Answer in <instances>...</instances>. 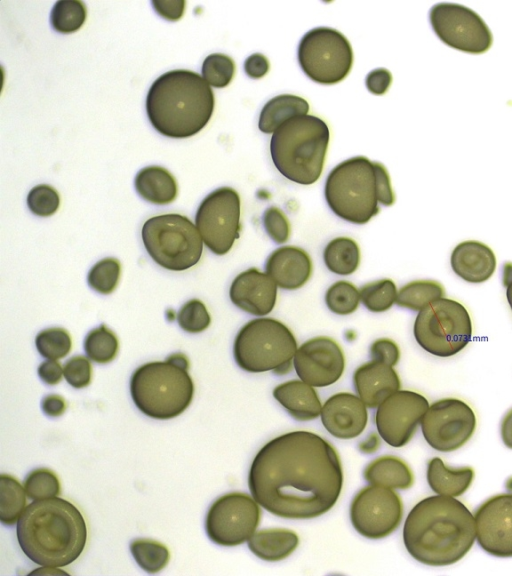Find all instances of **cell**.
<instances>
[{
	"label": "cell",
	"mask_w": 512,
	"mask_h": 576,
	"mask_svg": "<svg viewBox=\"0 0 512 576\" xmlns=\"http://www.w3.org/2000/svg\"><path fill=\"white\" fill-rule=\"evenodd\" d=\"M248 486L269 513L286 519H312L336 504L343 470L335 447L310 431L279 435L260 448L252 460Z\"/></svg>",
	"instance_id": "cell-1"
},
{
	"label": "cell",
	"mask_w": 512,
	"mask_h": 576,
	"mask_svg": "<svg viewBox=\"0 0 512 576\" xmlns=\"http://www.w3.org/2000/svg\"><path fill=\"white\" fill-rule=\"evenodd\" d=\"M476 540L475 519L455 497L428 496L414 505L403 526V543L412 558L442 567L460 561Z\"/></svg>",
	"instance_id": "cell-2"
},
{
	"label": "cell",
	"mask_w": 512,
	"mask_h": 576,
	"mask_svg": "<svg viewBox=\"0 0 512 576\" xmlns=\"http://www.w3.org/2000/svg\"><path fill=\"white\" fill-rule=\"evenodd\" d=\"M16 535L24 554L46 567H64L83 552L87 526L78 508L71 502L53 497L34 500L23 511Z\"/></svg>",
	"instance_id": "cell-3"
},
{
	"label": "cell",
	"mask_w": 512,
	"mask_h": 576,
	"mask_svg": "<svg viewBox=\"0 0 512 576\" xmlns=\"http://www.w3.org/2000/svg\"><path fill=\"white\" fill-rule=\"evenodd\" d=\"M214 93L198 73L177 69L159 76L146 97L152 126L170 138H187L201 131L214 110Z\"/></svg>",
	"instance_id": "cell-4"
},
{
	"label": "cell",
	"mask_w": 512,
	"mask_h": 576,
	"mask_svg": "<svg viewBox=\"0 0 512 576\" xmlns=\"http://www.w3.org/2000/svg\"><path fill=\"white\" fill-rule=\"evenodd\" d=\"M329 138V128L321 118L309 114L293 116L271 136L273 164L288 180L311 185L321 176Z\"/></svg>",
	"instance_id": "cell-5"
},
{
	"label": "cell",
	"mask_w": 512,
	"mask_h": 576,
	"mask_svg": "<svg viewBox=\"0 0 512 576\" xmlns=\"http://www.w3.org/2000/svg\"><path fill=\"white\" fill-rule=\"evenodd\" d=\"M188 368V358L182 353H173L165 361L139 366L130 379V394L135 406L153 419L166 420L182 414L194 396V383Z\"/></svg>",
	"instance_id": "cell-6"
},
{
	"label": "cell",
	"mask_w": 512,
	"mask_h": 576,
	"mask_svg": "<svg viewBox=\"0 0 512 576\" xmlns=\"http://www.w3.org/2000/svg\"><path fill=\"white\" fill-rule=\"evenodd\" d=\"M378 162L365 156L344 160L328 174L325 200L339 218L362 225L379 212Z\"/></svg>",
	"instance_id": "cell-7"
},
{
	"label": "cell",
	"mask_w": 512,
	"mask_h": 576,
	"mask_svg": "<svg viewBox=\"0 0 512 576\" xmlns=\"http://www.w3.org/2000/svg\"><path fill=\"white\" fill-rule=\"evenodd\" d=\"M292 331L281 321L270 317L249 320L235 336L233 356L244 371H273L284 375L292 369L297 351Z\"/></svg>",
	"instance_id": "cell-8"
},
{
	"label": "cell",
	"mask_w": 512,
	"mask_h": 576,
	"mask_svg": "<svg viewBox=\"0 0 512 576\" xmlns=\"http://www.w3.org/2000/svg\"><path fill=\"white\" fill-rule=\"evenodd\" d=\"M141 237L150 257L171 271L186 270L200 260L203 240L195 225L184 215L163 214L149 218Z\"/></svg>",
	"instance_id": "cell-9"
},
{
	"label": "cell",
	"mask_w": 512,
	"mask_h": 576,
	"mask_svg": "<svg viewBox=\"0 0 512 576\" xmlns=\"http://www.w3.org/2000/svg\"><path fill=\"white\" fill-rule=\"evenodd\" d=\"M413 335L418 345L437 357H451L472 338V321L459 301L442 297L418 312Z\"/></svg>",
	"instance_id": "cell-10"
},
{
	"label": "cell",
	"mask_w": 512,
	"mask_h": 576,
	"mask_svg": "<svg viewBox=\"0 0 512 576\" xmlns=\"http://www.w3.org/2000/svg\"><path fill=\"white\" fill-rule=\"evenodd\" d=\"M297 55L302 71L320 84L342 81L353 64V51L348 39L338 30L324 26L304 34Z\"/></svg>",
	"instance_id": "cell-11"
},
{
	"label": "cell",
	"mask_w": 512,
	"mask_h": 576,
	"mask_svg": "<svg viewBox=\"0 0 512 576\" xmlns=\"http://www.w3.org/2000/svg\"><path fill=\"white\" fill-rule=\"evenodd\" d=\"M261 520L260 505L243 492H230L218 497L205 517L208 538L219 546H238L256 532Z\"/></svg>",
	"instance_id": "cell-12"
},
{
	"label": "cell",
	"mask_w": 512,
	"mask_h": 576,
	"mask_svg": "<svg viewBox=\"0 0 512 576\" xmlns=\"http://www.w3.org/2000/svg\"><path fill=\"white\" fill-rule=\"evenodd\" d=\"M240 197L237 191L224 186L209 193L200 203L195 224L207 248L216 255H225L239 238Z\"/></svg>",
	"instance_id": "cell-13"
},
{
	"label": "cell",
	"mask_w": 512,
	"mask_h": 576,
	"mask_svg": "<svg viewBox=\"0 0 512 576\" xmlns=\"http://www.w3.org/2000/svg\"><path fill=\"white\" fill-rule=\"evenodd\" d=\"M473 409L458 398L435 401L421 420L425 441L436 451L452 452L464 446L476 429Z\"/></svg>",
	"instance_id": "cell-14"
},
{
	"label": "cell",
	"mask_w": 512,
	"mask_h": 576,
	"mask_svg": "<svg viewBox=\"0 0 512 576\" xmlns=\"http://www.w3.org/2000/svg\"><path fill=\"white\" fill-rule=\"evenodd\" d=\"M403 502L394 489L368 485L351 501L349 517L354 529L368 539H382L393 533L403 518Z\"/></svg>",
	"instance_id": "cell-15"
},
{
	"label": "cell",
	"mask_w": 512,
	"mask_h": 576,
	"mask_svg": "<svg viewBox=\"0 0 512 576\" xmlns=\"http://www.w3.org/2000/svg\"><path fill=\"white\" fill-rule=\"evenodd\" d=\"M429 20L438 38L451 48L481 54L492 45L490 29L466 6L447 2L435 4L430 9Z\"/></svg>",
	"instance_id": "cell-16"
},
{
	"label": "cell",
	"mask_w": 512,
	"mask_h": 576,
	"mask_svg": "<svg viewBox=\"0 0 512 576\" xmlns=\"http://www.w3.org/2000/svg\"><path fill=\"white\" fill-rule=\"evenodd\" d=\"M428 408L427 398L420 393L399 389L376 408L375 425L379 436L392 447L405 446Z\"/></svg>",
	"instance_id": "cell-17"
},
{
	"label": "cell",
	"mask_w": 512,
	"mask_h": 576,
	"mask_svg": "<svg viewBox=\"0 0 512 576\" xmlns=\"http://www.w3.org/2000/svg\"><path fill=\"white\" fill-rule=\"evenodd\" d=\"M297 376L313 387H327L337 382L345 369L340 345L326 336L313 337L300 345L293 357Z\"/></svg>",
	"instance_id": "cell-18"
},
{
	"label": "cell",
	"mask_w": 512,
	"mask_h": 576,
	"mask_svg": "<svg viewBox=\"0 0 512 576\" xmlns=\"http://www.w3.org/2000/svg\"><path fill=\"white\" fill-rule=\"evenodd\" d=\"M476 540L488 554L512 557V493L494 495L484 501L474 514Z\"/></svg>",
	"instance_id": "cell-19"
},
{
	"label": "cell",
	"mask_w": 512,
	"mask_h": 576,
	"mask_svg": "<svg viewBox=\"0 0 512 576\" xmlns=\"http://www.w3.org/2000/svg\"><path fill=\"white\" fill-rule=\"evenodd\" d=\"M278 286L266 273L252 267L239 273L229 288L231 302L240 310L263 317L275 307Z\"/></svg>",
	"instance_id": "cell-20"
},
{
	"label": "cell",
	"mask_w": 512,
	"mask_h": 576,
	"mask_svg": "<svg viewBox=\"0 0 512 576\" xmlns=\"http://www.w3.org/2000/svg\"><path fill=\"white\" fill-rule=\"evenodd\" d=\"M321 421L324 428L338 439L358 437L368 422V411L358 395L339 392L322 405Z\"/></svg>",
	"instance_id": "cell-21"
},
{
	"label": "cell",
	"mask_w": 512,
	"mask_h": 576,
	"mask_svg": "<svg viewBox=\"0 0 512 576\" xmlns=\"http://www.w3.org/2000/svg\"><path fill=\"white\" fill-rule=\"evenodd\" d=\"M312 270L309 254L296 246L275 249L265 262V272L284 290L301 288L309 280Z\"/></svg>",
	"instance_id": "cell-22"
},
{
	"label": "cell",
	"mask_w": 512,
	"mask_h": 576,
	"mask_svg": "<svg viewBox=\"0 0 512 576\" xmlns=\"http://www.w3.org/2000/svg\"><path fill=\"white\" fill-rule=\"evenodd\" d=\"M354 389L368 408L375 409L401 387V381L392 366L370 360L360 365L353 374Z\"/></svg>",
	"instance_id": "cell-23"
},
{
	"label": "cell",
	"mask_w": 512,
	"mask_h": 576,
	"mask_svg": "<svg viewBox=\"0 0 512 576\" xmlns=\"http://www.w3.org/2000/svg\"><path fill=\"white\" fill-rule=\"evenodd\" d=\"M453 272L469 283H483L491 278L497 266L493 250L486 244L467 240L460 242L450 256Z\"/></svg>",
	"instance_id": "cell-24"
},
{
	"label": "cell",
	"mask_w": 512,
	"mask_h": 576,
	"mask_svg": "<svg viewBox=\"0 0 512 576\" xmlns=\"http://www.w3.org/2000/svg\"><path fill=\"white\" fill-rule=\"evenodd\" d=\"M273 397L297 421L314 420L321 414L322 404L317 391L301 379L277 385Z\"/></svg>",
	"instance_id": "cell-25"
},
{
	"label": "cell",
	"mask_w": 512,
	"mask_h": 576,
	"mask_svg": "<svg viewBox=\"0 0 512 576\" xmlns=\"http://www.w3.org/2000/svg\"><path fill=\"white\" fill-rule=\"evenodd\" d=\"M475 472L470 466L452 468L439 457L427 464L426 479L429 487L438 495L458 497L471 486Z\"/></svg>",
	"instance_id": "cell-26"
},
{
	"label": "cell",
	"mask_w": 512,
	"mask_h": 576,
	"mask_svg": "<svg viewBox=\"0 0 512 576\" xmlns=\"http://www.w3.org/2000/svg\"><path fill=\"white\" fill-rule=\"evenodd\" d=\"M296 532L285 528H268L255 532L248 540L249 550L261 560L278 562L298 547Z\"/></svg>",
	"instance_id": "cell-27"
},
{
	"label": "cell",
	"mask_w": 512,
	"mask_h": 576,
	"mask_svg": "<svg viewBox=\"0 0 512 576\" xmlns=\"http://www.w3.org/2000/svg\"><path fill=\"white\" fill-rule=\"evenodd\" d=\"M364 479L372 485L406 490L414 482L412 470L399 457L384 455L372 460L364 469Z\"/></svg>",
	"instance_id": "cell-28"
},
{
	"label": "cell",
	"mask_w": 512,
	"mask_h": 576,
	"mask_svg": "<svg viewBox=\"0 0 512 576\" xmlns=\"http://www.w3.org/2000/svg\"><path fill=\"white\" fill-rule=\"evenodd\" d=\"M134 186L143 199L154 204L171 203L178 193L175 178L160 166L142 168L135 176Z\"/></svg>",
	"instance_id": "cell-29"
},
{
	"label": "cell",
	"mask_w": 512,
	"mask_h": 576,
	"mask_svg": "<svg viewBox=\"0 0 512 576\" xmlns=\"http://www.w3.org/2000/svg\"><path fill=\"white\" fill-rule=\"evenodd\" d=\"M308 102L300 96L282 94L271 98L260 111L258 128L261 132L270 134L286 120L297 115H307Z\"/></svg>",
	"instance_id": "cell-30"
},
{
	"label": "cell",
	"mask_w": 512,
	"mask_h": 576,
	"mask_svg": "<svg viewBox=\"0 0 512 576\" xmlns=\"http://www.w3.org/2000/svg\"><path fill=\"white\" fill-rule=\"evenodd\" d=\"M325 266L334 274L347 276L354 273L360 264V249L349 237H337L328 242L323 250Z\"/></svg>",
	"instance_id": "cell-31"
},
{
	"label": "cell",
	"mask_w": 512,
	"mask_h": 576,
	"mask_svg": "<svg viewBox=\"0 0 512 576\" xmlns=\"http://www.w3.org/2000/svg\"><path fill=\"white\" fill-rule=\"evenodd\" d=\"M445 296L444 286L435 280H414L402 286L396 298L399 307L419 312Z\"/></svg>",
	"instance_id": "cell-32"
},
{
	"label": "cell",
	"mask_w": 512,
	"mask_h": 576,
	"mask_svg": "<svg viewBox=\"0 0 512 576\" xmlns=\"http://www.w3.org/2000/svg\"><path fill=\"white\" fill-rule=\"evenodd\" d=\"M26 492L19 481L8 474L0 475V521L6 526L18 522L26 508Z\"/></svg>",
	"instance_id": "cell-33"
},
{
	"label": "cell",
	"mask_w": 512,
	"mask_h": 576,
	"mask_svg": "<svg viewBox=\"0 0 512 576\" xmlns=\"http://www.w3.org/2000/svg\"><path fill=\"white\" fill-rule=\"evenodd\" d=\"M130 552L140 568L150 574L161 571L170 559V552L165 545L147 538L133 540Z\"/></svg>",
	"instance_id": "cell-34"
},
{
	"label": "cell",
	"mask_w": 512,
	"mask_h": 576,
	"mask_svg": "<svg viewBox=\"0 0 512 576\" xmlns=\"http://www.w3.org/2000/svg\"><path fill=\"white\" fill-rule=\"evenodd\" d=\"M359 292L360 301L367 310L382 313L396 303L398 290L393 280L385 278L363 285Z\"/></svg>",
	"instance_id": "cell-35"
},
{
	"label": "cell",
	"mask_w": 512,
	"mask_h": 576,
	"mask_svg": "<svg viewBox=\"0 0 512 576\" xmlns=\"http://www.w3.org/2000/svg\"><path fill=\"white\" fill-rule=\"evenodd\" d=\"M118 347L116 335L105 325L92 329L84 340L87 357L100 364L111 362L117 355Z\"/></svg>",
	"instance_id": "cell-36"
},
{
	"label": "cell",
	"mask_w": 512,
	"mask_h": 576,
	"mask_svg": "<svg viewBox=\"0 0 512 576\" xmlns=\"http://www.w3.org/2000/svg\"><path fill=\"white\" fill-rule=\"evenodd\" d=\"M86 15V6L82 1L60 0L53 5L50 22L54 30L67 34L80 29Z\"/></svg>",
	"instance_id": "cell-37"
},
{
	"label": "cell",
	"mask_w": 512,
	"mask_h": 576,
	"mask_svg": "<svg viewBox=\"0 0 512 576\" xmlns=\"http://www.w3.org/2000/svg\"><path fill=\"white\" fill-rule=\"evenodd\" d=\"M325 304L337 315H349L355 312L360 303V292L349 281L339 280L326 290Z\"/></svg>",
	"instance_id": "cell-38"
},
{
	"label": "cell",
	"mask_w": 512,
	"mask_h": 576,
	"mask_svg": "<svg viewBox=\"0 0 512 576\" xmlns=\"http://www.w3.org/2000/svg\"><path fill=\"white\" fill-rule=\"evenodd\" d=\"M24 489L27 497L32 500L48 499L59 496L60 482L52 470L37 468L26 476Z\"/></svg>",
	"instance_id": "cell-39"
},
{
	"label": "cell",
	"mask_w": 512,
	"mask_h": 576,
	"mask_svg": "<svg viewBox=\"0 0 512 576\" xmlns=\"http://www.w3.org/2000/svg\"><path fill=\"white\" fill-rule=\"evenodd\" d=\"M35 345L44 358L58 360L70 352L72 343L65 329L53 327L40 331L35 338Z\"/></svg>",
	"instance_id": "cell-40"
},
{
	"label": "cell",
	"mask_w": 512,
	"mask_h": 576,
	"mask_svg": "<svg viewBox=\"0 0 512 576\" xmlns=\"http://www.w3.org/2000/svg\"><path fill=\"white\" fill-rule=\"evenodd\" d=\"M201 72L203 79L209 85L224 88L234 77L235 63L228 55L213 53L204 59Z\"/></svg>",
	"instance_id": "cell-41"
},
{
	"label": "cell",
	"mask_w": 512,
	"mask_h": 576,
	"mask_svg": "<svg viewBox=\"0 0 512 576\" xmlns=\"http://www.w3.org/2000/svg\"><path fill=\"white\" fill-rule=\"evenodd\" d=\"M120 262L116 258H104L98 261L89 271L88 285L101 294L113 292L119 282Z\"/></svg>",
	"instance_id": "cell-42"
},
{
	"label": "cell",
	"mask_w": 512,
	"mask_h": 576,
	"mask_svg": "<svg viewBox=\"0 0 512 576\" xmlns=\"http://www.w3.org/2000/svg\"><path fill=\"white\" fill-rule=\"evenodd\" d=\"M177 322L184 331L199 333L209 327L211 317L202 301L192 299L178 311Z\"/></svg>",
	"instance_id": "cell-43"
},
{
	"label": "cell",
	"mask_w": 512,
	"mask_h": 576,
	"mask_svg": "<svg viewBox=\"0 0 512 576\" xmlns=\"http://www.w3.org/2000/svg\"><path fill=\"white\" fill-rule=\"evenodd\" d=\"M59 204L60 198L57 191L47 184L33 187L27 195L28 208L37 216H51L57 211Z\"/></svg>",
	"instance_id": "cell-44"
},
{
	"label": "cell",
	"mask_w": 512,
	"mask_h": 576,
	"mask_svg": "<svg viewBox=\"0 0 512 576\" xmlns=\"http://www.w3.org/2000/svg\"><path fill=\"white\" fill-rule=\"evenodd\" d=\"M266 234L276 244H283L290 237V222L285 213L276 206L268 207L262 215Z\"/></svg>",
	"instance_id": "cell-45"
},
{
	"label": "cell",
	"mask_w": 512,
	"mask_h": 576,
	"mask_svg": "<svg viewBox=\"0 0 512 576\" xmlns=\"http://www.w3.org/2000/svg\"><path fill=\"white\" fill-rule=\"evenodd\" d=\"M63 375L72 387L76 389L86 387L91 382V363L88 358L84 356H73L64 364Z\"/></svg>",
	"instance_id": "cell-46"
},
{
	"label": "cell",
	"mask_w": 512,
	"mask_h": 576,
	"mask_svg": "<svg viewBox=\"0 0 512 576\" xmlns=\"http://www.w3.org/2000/svg\"><path fill=\"white\" fill-rule=\"evenodd\" d=\"M371 360L394 367L400 359V349L396 342L389 338L375 340L369 350Z\"/></svg>",
	"instance_id": "cell-47"
},
{
	"label": "cell",
	"mask_w": 512,
	"mask_h": 576,
	"mask_svg": "<svg viewBox=\"0 0 512 576\" xmlns=\"http://www.w3.org/2000/svg\"><path fill=\"white\" fill-rule=\"evenodd\" d=\"M392 82V75L386 68H376L370 71L365 78L366 88L375 95L387 92Z\"/></svg>",
	"instance_id": "cell-48"
},
{
	"label": "cell",
	"mask_w": 512,
	"mask_h": 576,
	"mask_svg": "<svg viewBox=\"0 0 512 576\" xmlns=\"http://www.w3.org/2000/svg\"><path fill=\"white\" fill-rule=\"evenodd\" d=\"M151 4L162 18L176 21L182 17L186 2L183 0H152Z\"/></svg>",
	"instance_id": "cell-49"
},
{
	"label": "cell",
	"mask_w": 512,
	"mask_h": 576,
	"mask_svg": "<svg viewBox=\"0 0 512 576\" xmlns=\"http://www.w3.org/2000/svg\"><path fill=\"white\" fill-rule=\"evenodd\" d=\"M378 200L384 206H391L395 202V195L385 166L378 162L377 170Z\"/></svg>",
	"instance_id": "cell-50"
},
{
	"label": "cell",
	"mask_w": 512,
	"mask_h": 576,
	"mask_svg": "<svg viewBox=\"0 0 512 576\" xmlns=\"http://www.w3.org/2000/svg\"><path fill=\"white\" fill-rule=\"evenodd\" d=\"M244 71L252 79H259L269 71V61L261 53H254L244 61Z\"/></svg>",
	"instance_id": "cell-51"
},
{
	"label": "cell",
	"mask_w": 512,
	"mask_h": 576,
	"mask_svg": "<svg viewBox=\"0 0 512 576\" xmlns=\"http://www.w3.org/2000/svg\"><path fill=\"white\" fill-rule=\"evenodd\" d=\"M39 378L47 385L59 383L63 376V368L57 360L47 359L38 367Z\"/></svg>",
	"instance_id": "cell-52"
},
{
	"label": "cell",
	"mask_w": 512,
	"mask_h": 576,
	"mask_svg": "<svg viewBox=\"0 0 512 576\" xmlns=\"http://www.w3.org/2000/svg\"><path fill=\"white\" fill-rule=\"evenodd\" d=\"M41 409L49 417H59L66 410V402L60 395L50 394L42 399Z\"/></svg>",
	"instance_id": "cell-53"
},
{
	"label": "cell",
	"mask_w": 512,
	"mask_h": 576,
	"mask_svg": "<svg viewBox=\"0 0 512 576\" xmlns=\"http://www.w3.org/2000/svg\"><path fill=\"white\" fill-rule=\"evenodd\" d=\"M500 434L504 445L512 449V408L508 410L502 419Z\"/></svg>",
	"instance_id": "cell-54"
},
{
	"label": "cell",
	"mask_w": 512,
	"mask_h": 576,
	"mask_svg": "<svg viewBox=\"0 0 512 576\" xmlns=\"http://www.w3.org/2000/svg\"><path fill=\"white\" fill-rule=\"evenodd\" d=\"M380 445L379 434L372 432L358 444V448L364 454H372L379 449Z\"/></svg>",
	"instance_id": "cell-55"
},
{
	"label": "cell",
	"mask_w": 512,
	"mask_h": 576,
	"mask_svg": "<svg viewBox=\"0 0 512 576\" xmlns=\"http://www.w3.org/2000/svg\"><path fill=\"white\" fill-rule=\"evenodd\" d=\"M502 283L505 287L512 283V262L510 261L503 265Z\"/></svg>",
	"instance_id": "cell-56"
},
{
	"label": "cell",
	"mask_w": 512,
	"mask_h": 576,
	"mask_svg": "<svg viewBox=\"0 0 512 576\" xmlns=\"http://www.w3.org/2000/svg\"><path fill=\"white\" fill-rule=\"evenodd\" d=\"M50 569H51V568H41V569H38V570H36V571H34V572H32V573H33V574H34V573H40V574H66L65 572L60 571V570H56V569H55L54 571H50Z\"/></svg>",
	"instance_id": "cell-57"
},
{
	"label": "cell",
	"mask_w": 512,
	"mask_h": 576,
	"mask_svg": "<svg viewBox=\"0 0 512 576\" xmlns=\"http://www.w3.org/2000/svg\"><path fill=\"white\" fill-rule=\"evenodd\" d=\"M506 299L512 311V283L506 287Z\"/></svg>",
	"instance_id": "cell-58"
}]
</instances>
